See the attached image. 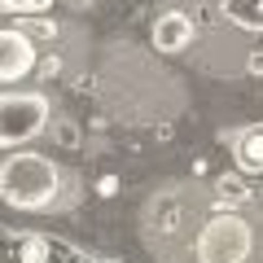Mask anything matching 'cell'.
I'll list each match as a JSON object with an SVG mask.
<instances>
[{
	"mask_svg": "<svg viewBox=\"0 0 263 263\" xmlns=\"http://www.w3.org/2000/svg\"><path fill=\"white\" fill-rule=\"evenodd\" d=\"M250 228H246V219L237 215H219L211 219L202 233H197L193 241V254L197 263H246L250 259Z\"/></svg>",
	"mask_w": 263,
	"mask_h": 263,
	"instance_id": "3",
	"label": "cell"
},
{
	"mask_svg": "<svg viewBox=\"0 0 263 263\" xmlns=\"http://www.w3.org/2000/svg\"><path fill=\"white\" fill-rule=\"evenodd\" d=\"M44 259V241H27V263H40Z\"/></svg>",
	"mask_w": 263,
	"mask_h": 263,
	"instance_id": "9",
	"label": "cell"
},
{
	"mask_svg": "<svg viewBox=\"0 0 263 263\" xmlns=\"http://www.w3.org/2000/svg\"><path fill=\"white\" fill-rule=\"evenodd\" d=\"M35 66V44L22 31H0V84H18L22 75H31Z\"/></svg>",
	"mask_w": 263,
	"mask_h": 263,
	"instance_id": "4",
	"label": "cell"
},
{
	"mask_svg": "<svg viewBox=\"0 0 263 263\" xmlns=\"http://www.w3.org/2000/svg\"><path fill=\"white\" fill-rule=\"evenodd\" d=\"M193 44V22L180 18V13H162L154 18V48L158 53H184Z\"/></svg>",
	"mask_w": 263,
	"mask_h": 263,
	"instance_id": "5",
	"label": "cell"
},
{
	"mask_svg": "<svg viewBox=\"0 0 263 263\" xmlns=\"http://www.w3.org/2000/svg\"><path fill=\"white\" fill-rule=\"evenodd\" d=\"M233 162L246 176H263V123H250L233 136Z\"/></svg>",
	"mask_w": 263,
	"mask_h": 263,
	"instance_id": "6",
	"label": "cell"
},
{
	"mask_svg": "<svg viewBox=\"0 0 263 263\" xmlns=\"http://www.w3.org/2000/svg\"><path fill=\"white\" fill-rule=\"evenodd\" d=\"M228 18L241 22V27L263 31V0H228Z\"/></svg>",
	"mask_w": 263,
	"mask_h": 263,
	"instance_id": "7",
	"label": "cell"
},
{
	"mask_svg": "<svg viewBox=\"0 0 263 263\" xmlns=\"http://www.w3.org/2000/svg\"><path fill=\"white\" fill-rule=\"evenodd\" d=\"M5 9H18V13H40V9H48L53 0H0Z\"/></svg>",
	"mask_w": 263,
	"mask_h": 263,
	"instance_id": "8",
	"label": "cell"
},
{
	"mask_svg": "<svg viewBox=\"0 0 263 263\" xmlns=\"http://www.w3.org/2000/svg\"><path fill=\"white\" fill-rule=\"evenodd\" d=\"M57 193V167L44 154H13L0 167V197L18 211H40Z\"/></svg>",
	"mask_w": 263,
	"mask_h": 263,
	"instance_id": "1",
	"label": "cell"
},
{
	"mask_svg": "<svg viewBox=\"0 0 263 263\" xmlns=\"http://www.w3.org/2000/svg\"><path fill=\"white\" fill-rule=\"evenodd\" d=\"M246 70H250V75H263V53H250V62H246Z\"/></svg>",
	"mask_w": 263,
	"mask_h": 263,
	"instance_id": "10",
	"label": "cell"
},
{
	"mask_svg": "<svg viewBox=\"0 0 263 263\" xmlns=\"http://www.w3.org/2000/svg\"><path fill=\"white\" fill-rule=\"evenodd\" d=\"M53 114L44 92H0V149H18L40 136Z\"/></svg>",
	"mask_w": 263,
	"mask_h": 263,
	"instance_id": "2",
	"label": "cell"
}]
</instances>
